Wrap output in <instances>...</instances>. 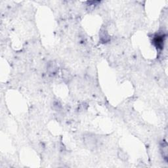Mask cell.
I'll use <instances>...</instances> for the list:
<instances>
[{
  "label": "cell",
  "instance_id": "3957f363",
  "mask_svg": "<svg viewBox=\"0 0 168 168\" xmlns=\"http://www.w3.org/2000/svg\"><path fill=\"white\" fill-rule=\"evenodd\" d=\"M47 70L49 75L53 76L57 74V71H58V67L57 65L56 64L55 62H49L47 64Z\"/></svg>",
  "mask_w": 168,
  "mask_h": 168
},
{
  "label": "cell",
  "instance_id": "7a4b0ae2",
  "mask_svg": "<svg viewBox=\"0 0 168 168\" xmlns=\"http://www.w3.org/2000/svg\"><path fill=\"white\" fill-rule=\"evenodd\" d=\"M164 38L165 35L163 34H156L154 37L153 38V40H152V43L155 45V47L158 49H162L164 48Z\"/></svg>",
  "mask_w": 168,
  "mask_h": 168
},
{
  "label": "cell",
  "instance_id": "8992f818",
  "mask_svg": "<svg viewBox=\"0 0 168 168\" xmlns=\"http://www.w3.org/2000/svg\"><path fill=\"white\" fill-rule=\"evenodd\" d=\"M63 78L65 80H67L69 81L70 80H71V74L68 72L67 70H64L63 71Z\"/></svg>",
  "mask_w": 168,
  "mask_h": 168
},
{
  "label": "cell",
  "instance_id": "5b68a950",
  "mask_svg": "<svg viewBox=\"0 0 168 168\" xmlns=\"http://www.w3.org/2000/svg\"><path fill=\"white\" fill-rule=\"evenodd\" d=\"M162 148V152L163 154V156L164 157L165 159H167V145L166 142H163V143L161 146Z\"/></svg>",
  "mask_w": 168,
  "mask_h": 168
},
{
  "label": "cell",
  "instance_id": "277c9868",
  "mask_svg": "<svg viewBox=\"0 0 168 168\" xmlns=\"http://www.w3.org/2000/svg\"><path fill=\"white\" fill-rule=\"evenodd\" d=\"M99 39L102 43H107L110 40V35L105 29H102L99 33Z\"/></svg>",
  "mask_w": 168,
  "mask_h": 168
},
{
  "label": "cell",
  "instance_id": "52a82bcc",
  "mask_svg": "<svg viewBox=\"0 0 168 168\" xmlns=\"http://www.w3.org/2000/svg\"><path fill=\"white\" fill-rule=\"evenodd\" d=\"M118 156H119L121 160H126L127 159H128V158H127L125 152H123L121 150H120L118 152Z\"/></svg>",
  "mask_w": 168,
  "mask_h": 168
},
{
  "label": "cell",
  "instance_id": "6da1fadb",
  "mask_svg": "<svg viewBox=\"0 0 168 168\" xmlns=\"http://www.w3.org/2000/svg\"><path fill=\"white\" fill-rule=\"evenodd\" d=\"M84 141L85 146L89 150L95 149L97 145V140L95 135L92 134H86L84 137Z\"/></svg>",
  "mask_w": 168,
  "mask_h": 168
}]
</instances>
